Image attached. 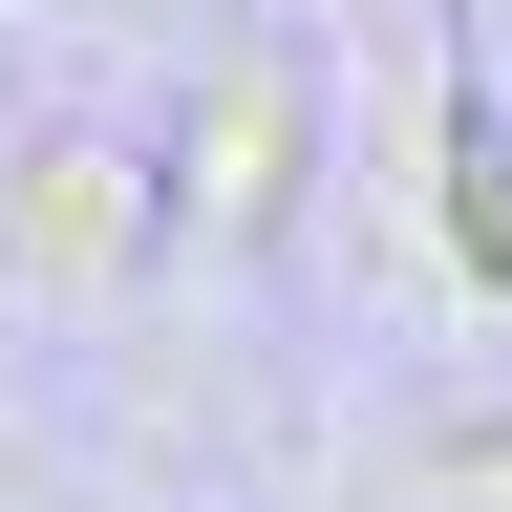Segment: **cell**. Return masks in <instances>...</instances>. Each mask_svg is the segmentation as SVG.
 Returning <instances> with one entry per match:
<instances>
[{
    "mask_svg": "<svg viewBox=\"0 0 512 512\" xmlns=\"http://www.w3.org/2000/svg\"><path fill=\"white\" fill-rule=\"evenodd\" d=\"M150 214H171V192L128 171V150H86V128H43V150L0 171V235H22V278H64V299L128 278V235H150Z\"/></svg>",
    "mask_w": 512,
    "mask_h": 512,
    "instance_id": "cell-1",
    "label": "cell"
}]
</instances>
